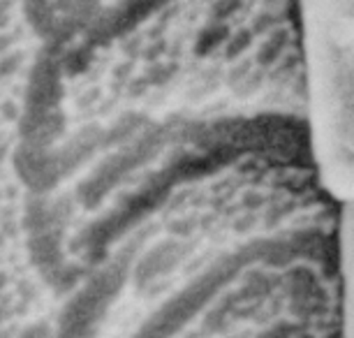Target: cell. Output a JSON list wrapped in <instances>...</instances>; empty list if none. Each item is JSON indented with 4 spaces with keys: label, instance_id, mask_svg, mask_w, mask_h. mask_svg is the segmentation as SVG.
<instances>
[{
    "label": "cell",
    "instance_id": "6da1fadb",
    "mask_svg": "<svg viewBox=\"0 0 354 338\" xmlns=\"http://www.w3.org/2000/svg\"><path fill=\"white\" fill-rule=\"evenodd\" d=\"M324 26L336 32V44L354 65V0H313Z\"/></svg>",
    "mask_w": 354,
    "mask_h": 338
}]
</instances>
